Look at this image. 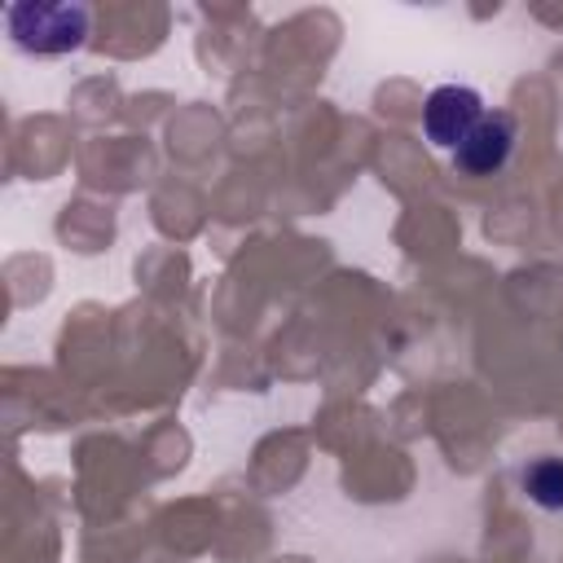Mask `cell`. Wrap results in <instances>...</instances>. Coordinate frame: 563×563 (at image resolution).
Returning <instances> with one entry per match:
<instances>
[{
    "instance_id": "obj_1",
    "label": "cell",
    "mask_w": 563,
    "mask_h": 563,
    "mask_svg": "<svg viewBox=\"0 0 563 563\" xmlns=\"http://www.w3.org/2000/svg\"><path fill=\"white\" fill-rule=\"evenodd\" d=\"M9 35L26 53H70L88 35V13L79 4H13Z\"/></svg>"
},
{
    "instance_id": "obj_3",
    "label": "cell",
    "mask_w": 563,
    "mask_h": 563,
    "mask_svg": "<svg viewBox=\"0 0 563 563\" xmlns=\"http://www.w3.org/2000/svg\"><path fill=\"white\" fill-rule=\"evenodd\" d=\"M510 154H515V119H510L506 110H493V114H484L479 128L453 150V163H457V172H466V176H493V172H501V167L510 163Z\"/></svg>"
},
{
    "instance_id": "obj_4",
    "label": "cell",
    "mask_w": 563,
    "mask_h": 563,
    "mask_svg": "<svg viewBox=\"0 0 563 563\" xmlns=\"http://www.w3.org/2000/svg\"><path fill=\"white\" fill-rule=\"evenodd\" d=\"M523 488L541 510H563V457H541L523 471Z\"/></svg>"
},
{
    "instance_id": "obj_2",
    "label": "cell",
    "mask_w": 563,
    "mask_h": 563,
    "mask_svg": "<svg viewBox=\"0 0 563 563\" xmlns=\"http://www.w3.org/2000/svg\"><path fill=\"white\" fill-rule=\"evenodd\" d=\"M484 97L466 84H440L427 101H422V132L431 145L440 150H457L484 119Z\"/></svg>"
}]
</instances>
